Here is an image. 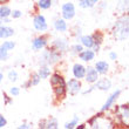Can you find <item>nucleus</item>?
I'll list each match as a JSON object with an SVG mask.
<instances>
[{"mask_svg":"<svg viewBox=\"0 0 129 129\" xmlns=\"http://www.w3.org/2000/svg\"><path fill=\"white\" fill-rule=\"evenodd\" d=\"M10 93L13 96H18L19 94H20V89L18 88V87H12V88H11V90H10Z\"/></svg>","mask_w":129,"mask_h":129,"instance_id":"nucleus-32","label":"nucleus"},{"mask_svg":"<svg viewBox=\"0 0 129 129\" xmlns=\"http://www.w3.org/2000/svg\"><path fill=\"white\" fill-rule=\"evenodd\" d=\"M76 124H78V117L75 116L71 122H67L66 124H64V128H66V129H73V128H75V127H76Z\"/></svg>","mask_w":129,"mask_h":129,"instance_id":"nucleus-26","label":"nucleus"},{"mask_svg":"<svg viewBox=\"0 0 129 129\" xmlns=\"http://www.w3.org/2000/svg\"><path fill=\"white\" fill-rule=\"evenodd\" d=\"M89 1H90V3H92L93 5H95V4L98 3V1H100V0H89Z\"/></svg>","mask_w":129,"mask_h":129,"instance_id":"nucleus-41","label":"nucleus"},{"mask_svg":"<svg viewBox=\"0 0 129 129\" xmlns=\"http://www.w3.org/2000/svg\"><path fill=\"white\" fill-rule=\"evenodd\" d=\"M53 48L59 52H64L68 49V42L64 40V39H56V40L54 41Z\"/></svg>","mask_w":129,"mask_h":129,"instance_id":"nucleus-13","label":"nucleus"},{"mask_svg":"<svg viewBox=\"0 0 129 129\" xmlns=\"http://www.w3.org/2000/svg\"><path fill=\"white\" fill-rule=\"evenodd\" d=\"M39 127H40V128H46V120H42V121L39 123Z\"/></svg>","mask_w":129,"mask_h":129,"instance_id":"nucleus-36","label":"nucleus"},{"mask_svg":"<svg viewBox=\"0 0 129 129\" xmlns=\"http://www.w3.org/2000/svg\"><path fill=\"white\" fill-rule=\"evenodd\" d=\"M76 126H78V124H76ZM76 128H78V129H85L86 128V124H80V126H78Z\"/></svg>","mask_w":129,"mask_h":129,"instance_id":"nucleus-37","label":"nucleus"},{"mask_svg":"<svg viewBox=\"0 0 129 129\" xmlns=\"http://www.w3.org/2000/svg\"><path fill=\"white\" fill-rule=\"evenodd\" d=\"M75 15V7L72 3H66L62 6V17L64 20H71Z\"/></svg>","mask_w":129,"mask_h":129,"instance_id":"nucleus-5","label":"nucleus"},{"mask_svg":"<svg viewBox=\"0 0 129 129\" xmlns=\"http://www.w3.org/2000/svg\"><path fill=\"white\" fill-rule=\"evenodd\" d=\"M5 100H6V103H11V99L7 95H5Z\"/></svg>","mask_w":129,"mask_h":129,"instance_id":"nucleus-39","label":"nucleus"},{"mask_svg":"<svg viewBox=\"0 0 129 129\" xmlns=\"http://www.w3.org/2000/svg\"><path fill=\"white\" fill-rule=\"evenodd\" d=\"M46 45H47V38L41 35V37H38L34 39L33 44H32V48L34 51H40L44 47H46Z\"/></svg>","mask_w":129,"mask_h":129,"instance_id":"nucleus-7","label":"nucleus"},{"mask_svg":"<svg viewBox=\"0 0 129 129\" xmlns=\"http://www.w3.org/2000/svg\"><path fill=\"white\" fill-rule=\"evenodd\" d=\"M95 69L99 74H106L109 69V64L106 61H99L95 63Z\"/></svg>","mask_w":129,"mask_h":129,"instance_id":"nucleus-16","label":"nucleus"},{"mask_svg":"<svg viewBox=\"0 0 129 129\" xmlns=\"http://www.w3.org/2000/svg\"><path fill=\"white\" fill-rule=\"evenodd\" d=\"M120 94H121V90H116V92H114L112 94V95L109 96L108 99H107V101H106V103L103 105V107H102V112H105V110H108L110 107H112L113 105H114V102L119 99Z\"/></svg>","mask_w":129,"mask_h":129,"instance_id":"nucleus-8","label":"nucleus"},{"mask_svg":"<svg viewBox=\"0 0 129 129\" xmlns=\"http://www.w3.org/2000/svg\"><path fill=\"white\" fill-rule=\"evenodd\" d=\"M73 74H74L75 79H83L86 74V67H83L82 64L80 63H75L73 66Z\"/></svg>","mask_w":129,"mask_h":129,"instance_id":"nucleus-9","label":"nucleus"},{"mask_svg":"<svg viewBox=\"0 0 129 129\" xmlns=\"http://www.w3.org/2000/svg\"><path fill=\"white\" fill-rule=\"evenodd\" d=\"M54 27L58 32H66L67 31V22L64 21V19H58L54 22Z\"/></svg>","mask_w":129,"mask_h":129,"instance_id":"nucleus-17","label":"nucleus"},{"mask_svg":"<svg viewBox=\"0 0 129 129\" xmlns=\"http://www.w3.org/2000/svg\"><path fill=\"white\" fill-rule=\"evenodd\" d=\"M33 25H34V28L39 32H45L47 29V22H46V19H45L44 15L41 14H37L33 19Z\"/></svg>","mask_w":129,"mask_h":129,"instance_id":"nucleus-4","label":"nucleus"},{"mask_svg":"<svg viewBox=\"0 0 129 129\" xmlns=\"http://www.w3.org/2000/svg\"><path fill=\"white\" fill-rule=\"evenodd\" d=\"M10 1V0H0V5H5V4H7Z\"/></svg>","mask_w":129,"mask_h":129,"instance_id":"nucleus-38","label":"nucleus"},{"mask_svg":"<svg viewBox=\"0 0 129 129\" xmlns=\"http://www.w3.org/2000/svg\"><path fill=\"white\" fill-rule=\"evenodd\" d=\"M11 8L7 5H1L0 6V19H4V18H8L11 15Z\"/></svg>","mask_w":129,"mask_h":129,"instance_id":"nucleus-20","label":"nucleus"},{"mask_svg":"<svg viewBox=\"0 0 129 129\" xmlns=\"http://www.w3.org/2000/svg\"><path fill=\"white\" fill-rule=\"evenodd\" d=\"M93 37V41H94V44H93V51L98 52L100 49V46H101L102 41H103V35H102L100 32H95V33L92 35Z\"/></svg>","mask_w":129,"mask_h":129,"instance_id":"nucleus-10","label":"nucleus"},{"mask_svg":"<svg viewBox=\"0 0 129 129\" xmlns=\"http://www.w3.org/2000/svg\"><path fill=\"white\" fill-rule=\"evenodd\" d=\"M7 124V121H6V119L1 114H0V128H4V127Z\"/></svg>","mask_w":129,"mask_h":129,"instance_id":"nucleus-34","label":"nucleus"},{"mask_svg":"<svg viewBox=\"0 0 129 129\" xmlns=\"http://www.w3.org/2000/svg\"><path fill=\"white\" fill-rule=\"evenodd\" d=\"M8 79H10V81H17L18 80V73L14 69H12V71L8 73Z\"/></svg>","mask_w":129,"mask_h":129,"instance_id":"nucleus-29","label":"nucleus"},{"mask_svg":"<svg viewBox=\"0 0 129 129\" xmlns=\"http://www.w3.org/2000/svg\"><path fill=\"white\" fill-rule=\"evenodd\" d=\"M14 34V29L13 28L8 27V26H1L0 25V39H6L10 38Z\"/></svg>","mask_w":129,"mask_h":129,"instance_id":"nucleus-15","label":"nucleus"},{"mask_svg":"<svg viewBox=\"0 0 129 129\" xmlns=\"http://www.w3.org/2000/svg\"><path fill=\"white\" fill-rule=\"evenodd\" d=\"M128 31H129V24H128V14L122 15V17L117 19V21L114 25V37L117 40H124L128 38Z\"/></svg>","mask_w":129,"mask_h":129,"instance_id":"nucleus-1","label":"nucleus"},{"mask_svg":"<svg viewBox=\"0 0 129 129\" xmlns=\"http://www.w3.org/2000/svg\"><path fill=\"white\" fill-rule=\"evenodd\" d=\"M127 8H128V0H120L119 10H121V11H126Z\"/></svg>","mask_w":129,"mask_h":129,"instance_id":"nucleus-30","label":"nucleus"},{"mask_svg":"<svg viewBox=\"0 0 129 129\" xmlns=\"http://www.w3.org/2000/svg\"><path fill=\"white\" fill-rule=\"evenodd\" d=\"M11 15H12L13 18H15V19H17V18H20L21 15H22V13H21L20 11L15 10V11H13V12H11Z\"/></svg>","mask_w":129,"mask_h":129,"instance_id":"nucleus-33","label":"nucleus"},{"mask_svg":"<svg viewBox=\"0 0 129 129\" xmlns=\"http://www.w3.org/2000/svg\"><path fill=\"white\" fill-rule=\"evenodd\" d=\"M66 90H68L72 95L78 94L81 90V82H80V80L79 79H71L66 83Z\"/></svg>","mask_w":129,"mask_h":129,"instance_id":"nucleus-3","label":"nucleus"},{"mask_svg":"<svg viewBox=\"0 0 129 129\" xmlns=\"http://www.w3.org/2000/svg\"><path fill=\"white\" fill-rule=\"evenodd\" d=\"M39 76L40 79H47L49 75H51V69L47 67V66H41V68L39 69Z\"/></svg>","mask_w":129,"mask_h":129,"instance_id":"nucleus-21","label":"nucleus"},{"mask_svg":"<svg viewBox=\"0 0 129 129\" xmlns=\"http://www.w3.org/2000/svg\"><path fill=\"white\" fill-rule=\"evenodd\" d=\"M46 128H49V129H56L58 128V121L55 119H52L49 121H46Z\"/></svg>","mask_w":129,"mask_h":129,"instance_id":"nucleus-25","label":"nucleus"},{"mask_svg":"<svg viewBox=\"0 0 129 129\" xmlns=\"http://www.w3.org/2000/svg\"><path fill=\"white\" fill-rule=\"evenodd\" d=\"M82 49H83V46H82V45H75V46L72 47V52H73V53H78V54Z\"/></svg>","mask_w":129,"mask_h":129,"instance_id":"nucleus-31","label":"nucleus"},{"mask_svg":"<svg viewBox=\"0 0 129 129\" xmlns=\"http://www.w3.org/2000/svg\"><path fill=\"white\" fill-rule=\"evenodd\" d=\"M85 78H86V81L89 82V83H95L99 79V73L96 72L95 68L88 67V68H86Z\"/></svg>","mask_w":129,"mask_h":129,"instance_id":"nucleus-6","label":"nucleus"},{"mask_svg":"<svg viewBox=\"0 0 129 129\" xmlns=\"http://www.w3.org/2000/svg\"><path fill=\"white\" fill-rule=\"evenodd\" d=\"M53 90L56 98H63L66 94V86H55L53 87Z\"/></svg>","mask_w":129,"mask_h":129,"instance_id":"nucleus-19","label":"nucleus"},{"mask_svg":"<svg viewBox=\"0 0 129 129\" xmlns=\"http://www.w3.org/2000/svg\"><path fill=\"white\" fill-rule=\"evenodd\" d=\"M79 56H80V59H81L82 61H92L93 59H94V56H95V53H94V51H90V49H86V51H83L82 49L80 53H79Z\"/></svg>","mask_w":129,"mask_h":129,"instance_id":"nucleus-11","label":"nucleus"},{"mask_svg":"<svg viewBox=\"0 0 129 129\" xmlns=\"http://www.w3.org/2000/svg\"><path fill=\"white\" fill-rule=\"evenodd\" d=\"M61 54H60V52L54 49V48H52V49H47V51L44 52V54L41 56V63L42 64H53L55 63L56 61H59V59H60Z\"/></svg>","mask_w":129,"mask_h":129,"instance_id":"nucleus-2","label":"nucleus"},{"mask_svg":"<svg viewBox=\"0 0 129 129\" xmlns=\"http://www.w3.org/2000/svg\"><path fill=\"white\" fill-rule=\"evenodd\" d=\"M7 59H8V51L0 48V61H5Z\"/></svg>","mask_w":129,"mask_h":129,"instance_id":"nucleus-28","label":"nucleus"},{"mask_svg":"<svg viewBox=\"0 0 129 129\" xmlns=\"http://www.w3.org/2000/svg\"><path fill=\"white\" fill-rule=\"evenodd\" d=\"M110 87H112V82L109 79H100L96 81V85L94 88L101 89V90H108Z\"/></svg>","mask_w":129,"mask_h":129,"instance_id":"nucleus-12","label":"nucleus"},{"mask_svg":"<svg viewBox=\"0 0 129 129\" xmlns=\"http://www.w3.org/2000/svg\"><path fill=\"white\" fill-rule=\"evenodd\" d=\"M81 44H82V46H85V47H87V48H92L93 44H94L93 37L92 35H83V37L81 38Z\"/></svg>","mask_w":129,"mask_h":129,"instance_id":"nucleus-18","label":"nucleus"},{"mask_svg":"<svg viewBox=\"0 0 129 129\" xmlns=\"http://www.w3.org/2000/svg\"><path fill=\"white\" fill-rule=\"evenodd\" d=\"M79 5H80L82 8H90V7L94 6L89 0H79Z\"/></svg>","mask_w":129,"mask_h":129,"instance_id":"nucleus-27","label":"nucleus"},{"mask_svg":"<svg viewBox=\"0 0 129 129\" xmlns=\"http://www.w3.org/2000/svg\"><path fill=\"white\" fill-rule=\"evenodd\" d=\"M38 6L40 7L41 10H48L52 6V0H39Z\"/></svg>","mask_w":129,"mask_h":129,"instance_id":"nucleus-22","label":"nucleus"},{"mask_svg":"<svg viewBox=\"0 0 129 129\" xmlns=\"http://www.w3.org/2000/svg\"><path fill=\"white\" fill-rule=\"evenodd\" d=\"M19 128L22 129V128H29V127H28L27 124H21V126H19Z\"/></svg>","mask_w":129,"mask_h":129,"instance_id":"nucleus-40","label":"nucleus"},{"mask_svg":"<svg viewBox=\"0 0 129 129\" xmlns=\"http://www.w3.org/2000/svg\"><path fill=\"white\" fill-rule=\"evenodd\" d=\"M3 24V19H0V25Z\"/></svg>","mask_w":129,"mask_h":129,"instance_id":"nucleus-43","label":"nucleus"},{"mask_svg":"<svg viewBox=\"0 0 129 129\" xmlns=\"http://www.w3.org/2000/svg\"><path fill=\"white\" fill-rule=\"evenodd\" d=\"M51 85H52V87H55V86H66V82H64V79L62 78L61 75L55 73V74L52 75V78H51Z\"/></svg>","mask_w":129,"mask_h":129,"instance_id":"nucleus-14","label":"nucleus"},{"mask_svg":"<svg viewBox=\"0 0 129 129\" xmlns=\"http://www.w3.org/2000/svg\"><path fill=\"white\" fill-rule=\"evenodd\" d=\"M109 58L112 59V60H116V59H117V54L114 53V52H112V53L109 54Z\"/></svg>","mask_w":129,"mask_h":129,"instance_id":"nucleus-35","label":"nucleus"},{"mask_svg":"<svg viewBox=\"0 0 129 129\" xmlns=\"http://www.w3.org/2000/svg\"><path fill=\"white\" fill-rule=\"evenodd\" d=\"M14 47H15V44H14L13 41H6V42H4V44L0 46V48H3L5 51H11V49H13Z\"/></svg>","mask_w":129,"mask_h":129,"instance_id":"nucleus-23","label":"nucleus"},{"mask_svg":"<svg viewBox=\"0 0 129 129\" xmlns=\"http://www.w3.org/2000/svg\"><path fill=\"white\" fill-rule=\"evenodd\" d=\"M3 78H4V75L0 74V83H1V80H3Z\"/></svg>","mask_w":129,"mask_h":129,"instance_id":"nucleus-42","label":"nucleus"},{"mask_svg":"<svg viewBox=\"0 0 129 129\" xmlns=\"http://www.w3.org/2000/svg\"><path fill=\"white\" fill-rule=\"evenodd\" d=\"M40 76H39V74L38 73H34V74H32L31 76V80H29V82H31V86H37L39 82H40Z\"/></svg>","mask_w":129,"mask_h":129,"instance_id":"nucleus-24","label":"nucleus"}]
</instances>
